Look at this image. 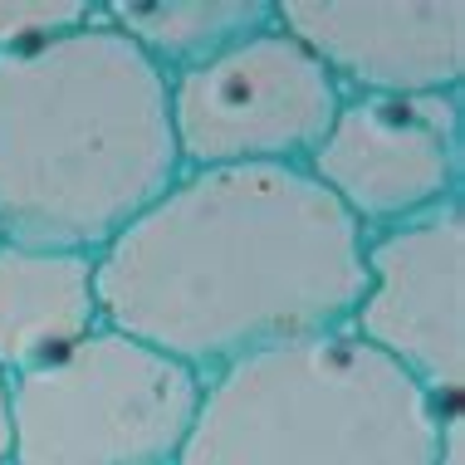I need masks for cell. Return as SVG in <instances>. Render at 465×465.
I'll return each mask as SVG.
<instances>
[{"instance_id": "cell-1", "label": "cell", "mask_w": 465, "mask_h": 465, "mask_svg": "<svg viewBox=\"0 0 465 465\" xmlns=\"http://www.w3.org/2000/svg\"><path fill=\"white\" fill-rule=\"evenodd\" d=\"M368 235L304 167L182 172L94 255L104 329L201 377L348 329Z\"/></svg>"}, {"instance_id": "cell-2", "label": "cell", "mask_w": 465, "mask_h": 465, "mask_svg": "<svg viewBox=\"0 0 465 465\" xmlns=\"http://www.w3.org/2000/svg\"><path fill=\"white\" fill-rule=\"evenodd\" d=\"M177 177L167 74L108 15L0 54V245L98 255Z\"/></svg>"}, {"instance_id": "cell-3", "label": "cell", "mask_w": 465, "mask_h": 465, "mask_svg": "<svg viewBox=\"0 0 465 465\" xmlns=\"http://www.w3.org/2000/svg\"><path fill=\"white\" fill-rule=\"evenodd\" d=\"M441 411L397 362L333 329L211 372L177 465H436Z\"/></svg>"}, {"instance_id": "cell-4", "label": "cell", "mask_w": 465, "mask_h": 465, "mask_svg": "<svg viewBox=\"0 0 465 465\" xmlns=\"http://www.w3.org/2000/svg\"><path fill=\"white\" fill-rule=\"evenodd\" d=\"M201 382L177 358L94 329L54 362L10 382L15 465H177Z\"/></svg>"}, {"instance_id": "cell-5", "label": "cell", "mask_w": 465, "mask_h": 465, "mask_svg": "<svg viewBox=\"0 0 465 465\" xmlns=\"http://www.w3.org/2000/svg\"><path fill=\"white\" fill-rule=\"evenodd\" d=\"M338 104L329 69L274 20L206 64L167 74L182 172L304 167Z\"/></svg>"}, {"instance_id": "cell-6", "label": "cell", "mask_w": 465, "mask_h": 465, "mask_svg": "<svg viewBox=\"0 0 465 465\" xmlns=\"http://www.w3.org/2000/svg\"><path fill=\"white\" fill-rule=\"evenodd\" d=\"M460 94H343L304 172L362 235L460 206Z\"/></svg>"}, {"instance_id": "cell-7", "label": "cell", "mask_w": 465, "mask_h": 465, "mask_svg": "<svg viewBox=\"0 0 465 465\" xmlns=\"http://www.w3.org/2000/svg\"><path fill=\"white\" fill-rule=\"evenodd\" d=\"M348 333L397 362L431 401L456 407L465 382V221L460 206L368 235Z\"/></svg>"}, {"instance_id": "cell-8", "label": "cell", "mask_w": 465, "mask_h": 465, "mask_svg": "<svg viewBox=\"0 0 465 465\" xmlns=\"http://www.w3.org/2000/svg\"><path fill=\"white\" fill-rule=\"evenodd\" d=\"M274 25L329 69L338 94H460L465 10L456 0H280Z\"/></svg>"}, {"instance_id": "cell-9", "label": "cell", "mask_w": 465, "mask_h": 465, "mask_svg": "<svg viewBox=\"0 0 465 465\" xmlns=\"http://www.w3.org/2000/svg\"><path fill=\"white\" fill-rule=\"evenodd\" d=\"M104 329L94 255L0 245V377L45 368Z\"/></svg>"}, {"instance_id": "cell-10", "label": "cell", "mask_w": 465, "mask_h": 465, "mask_svg": "<svg viewBox=\"0 0 465 465\" xmlns=\"http://www.w3.org/2000/svg\"><path fill=\"white\" fill-rule=\"evenodd\" d=\"M104 15L162 74H182L265 30L274 5L270 0H113Z\"/></svg>"}, {"instance_id": "cell-11", "label": "cell", "mask_w": 465, "mask_h": 465, "mask_svg": "<svg viewBox=\"0 0 465 465\" xmlns=\"http://www.w3.org/2000/svg\"><path fill=\"white\" fill-rule=\"evenodd\" d=\"M104 15L94 0H0V54H30L89 30Z\"/></svg>"}, {"instance_id": "cell-12", "label": "cell", "mask_w": 465, "mask_h": 465, "mask_svg": "<svg viewBox=\"0 0 465 465\" xmlns=\"http://www.w3.org/2000/svg\"><path fill=\"white\" fill-rule=\"evenodd\" d=\"M465 417H460V401L441 411V426H436V465H465Z\"/></svg>"}, {"instance_id": "cell-13", "label": "cell", "mask_w": 465, "mask_h": 465, "mask_svg": "<svg viewBox=\"0 0 465 465\" xmlns=\"http://www.w3.org/2000/svg\"><path fill=\"white\" fill-rule=\"evenodd\" d=\"M10 456V382L0 377V460Z\"/></svg>"}, {"instance_id": "cell-14", "label": "cell", "mask_w": 465, "mask_h": 465, "mask_svg": "<svg viewBox=\"0 0 465 465\" xmlns=\"http://www.w3.org/2000/svg\"><path fill=\"white\" fill-rule=\"evenodd\" d=\"M0 465H15V460H10V456H5V460H0Z\"/></svg>"}]
</instances>
